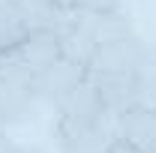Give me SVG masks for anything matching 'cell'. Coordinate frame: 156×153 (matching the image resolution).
<instances>
[{
  "mask_svg": "<svg viewBox=\"0 0 156 153\" xmlns=\"http://www.w3.org/2000/svg\"><path fill=\"white\" fill-rule=\"evenodd\" d=\"M147 57H150V45L132 30L126 36L96 45L87 60V72L90 75H141L147 69Z\"/></svg>",
  "mask_w": 156,
  "mask_h": 153,
  "instance_id": "6da1fadb",
  "label": "cell"
},
{
  "mask_svg": "<svg viewBox=\"0 0 156 153\" xmlns=\"http://www.w3.org/2000/svg\"><path fill=\"white\" fill-rule=\"evenodd\" d=\"M39 105L36 75L21 69L15 63L0 60V117L6 126L24 123Z\"/></svg>",
  "mask_w": 156,
  "mask_h": 153,
  "instance_id": "7a4b0ae2",
  "label": "cell"
},
{
  "mask_svg": "<svg viewBox=\"0 0 156 153\" xmlns=\"http://www.w3.org/2000/svg\"><path fill=\"white\" fill-rule=\"evenodd\" d=\"M60 57H63V48H60V33L54 27L27 30L21 42H15L9 51H0V60L15 63L21 69H27L30 75H39L42 69H48Z\"/></svg>",
  "mask_w": 156,
  "mask_h": 153,
  "instance_id": "3957f363",
  "label": "cell"
},
{
  "mask_svg": "<svg viewBox=\"0 0 156 153\" xmlns=\"http://www.w3.org/2000/svg\"><path fill=\"white\" fill-rule=\"evenodd\" d=\"M60 153H108L114 144V120L57 123Z\"/></svg>",
  "mask_w": 156,
  "mask_h": 153,
  "instance_id": "277c9868",
  "label": "cell"
},
{
  "mask_svg": "<svg viewBox=\"0 0 156 153\" xmlns=\"http://www.w3.org/2000/svg\"><path fill=\"white\" fill-rule=\"evenodd\" d=\"M84 78H87V66H84V63L69 60V57L54 60L48 69H42V72L36 75L39 102H48L51 108H57V105L72 93V90H75Z\"/></svg>",
  "mask_w": 156,
  "mask_h": 153,
  "instance_id": "5b68a950",
  "label": "cell"
},
{
  "mask_svg": "<svg viewBox=\"0 0 156 153\" xmlns=\"http://www.w3.org/2000/svg\"><path fill=\"white\" fill-rule=\"evenodd\" d=\"M141 75H90L111 120L123 111H129V108H135V105H144V78Z\"/></svg>",
  "mask_w": 156,
  "mask_h": 153,
  "instance_id": "8992f818",
  "label": "cell"
},
{
  "mask_svg": "<svg viewBox=\"0 0 156 153\" xmlns=\"http://www.w3.org/2000/svg\"><path fill=\"white\" fill-rule=\"evenodd\" d=\"M114 135L144 153H156V105H135L117 114Z\"/></svg>",
  "mask_w": 156,
  "mask_h": 153,
  "instance_id": "52a82bcc",
  "label": "cell"
},
{
  "mask_svg": "<svg viewBox=\"0 0 156 153\" xmlns=\"http://www.w3.org/2000/svg\"><path fill=\"white\" fill-rule=\"evenodd\" d=\"M57 123H93V120H111V114L105 111V102L99 90L93 87L90 75L78 84L72 93L60 102L57 108Z\"/></svg>",
  "mask_w": 156,
  "mask_h": 153,
  "instance_id": "ba28073f",
  "label": "cell"
},
{
  "mask_svg": "<svg viewBox=\"0 0 156 153\" xmlns=\"http://www.w3.org/2000/svg\"><path fill=\"white\" fill-rule=\"evenodd\" d=\"M27 30L30 27H27V21L21 15L18 3L0 0V51H9L15 42H21Z\"/></svg>",
  "mask_w": 156,
  "mask_h": 153,
  "instance_id": "9c48e42d",
  "label": "cell"
},
{
  "mask_svg": "<svg viewBox=\"0 0 156 153\" xmlns=\"http://www.w3.org/2000/svg\"><path fill=\"white\" fill-rule=\"evenodd\" d=\"M120 9V0H72V12H87V15H102Z\"/></svg>",
  "mask_w": 156,
  "mask_h": 153,
  "instance_id": "30bf717a",
  "label": "cell"
},
{
  "mask_svg": "<svg viewBox=\"0 0 156 153\" xmlns=\"http://www.w3.org/2000/svg\"><path fill=\"white\" fill-rule=\"evenodd\" d=\"M0 153H42L39 147H27V144H18L15 138H9L6 132H0Z\"/></svg>",
  "mask_w": 156,
  "mask_h": 153,
  "instance_id": "8fae6325",
  "label": "cell"
},
{
  "mask_svg": "<svg viewBox=\"0 0 156 153\" xmlns=\"http://www.w3.org/2000/svg\"><path fill=\"white\" fill-rule=\"evenodd\" d=\"M108 153H144V150H138V147H132V144H126V141L114 138V144H111V150H108Z\"/></svg>",
  "mask_w": 156,
  "mask_h": 153,
  "instance_id": "7c38bea8",
  "label": "cell"
},
{
  "mask_svg": "<svg viewBox=\"0 0 156 153\" xmlns=\"http://www.w3.org/2000/svg\"><path fill=\"white\" fill-rule=\"evenodd\" d=\"M54 3H57L63 12H72V0H54Z\"/></svg>",
  "mask_w": 156,
  "mask_h": 153,
  "instance_id": "4fadbf2b",
  "label": "cell"
},
{
  "mask_svg": "<svg viewBox=\"0 0 156 153\" xmlns=\"http://www.w3.org/2000/svg\"><path fill=\"white\" fill-rule=\"evenodd\" d=\"M0 132H6V123H3V117H0Z\"/></svg>",
  "mask_w": 156,
  "mask_h": 153,
  "instance_id": "5bb4252c",
  "label": "cell"
}]
</instances>
